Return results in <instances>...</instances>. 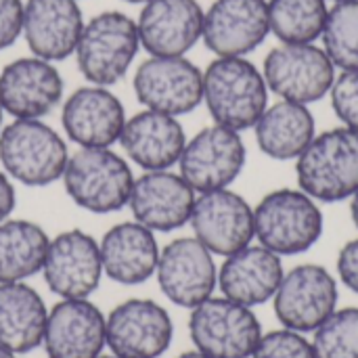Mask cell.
<instances>
[{
    "label": "cell",
    "instance_id": "29",
    "mask_svg": "<svg viewBox=\"0 0 358 358\" xmlns=\"http://www.w3.org/2000/svg\"><path fill=\"white\" fill-rule=\"evenodd\" d=\"M327 0H268V23L283 44H313L327 21Z\"/></svg>",
    "mask_w": 358,
    "mask_h": 358
},
{
    "label": "cell",
    "instance_id": "3",
    "mask_svg": "<svg viewBox=\"0 0 358 358\" xmlns=\"http://www.w3.org/2000/svg\"><path fill=\"white\" fill-rule=\"evenodd\" d=\"M298 185L317 201L336 203L358 191V130L334 128L317 134L296 159Z\"/></svg>",
    "mask_w": 358,
    "mask_h": 358
},
{
    "label": "cell",
    "instance_id": "8",
    "mask_svg": "<svg viewBox=\"0 0 358 358\" xmlns=\"http://www.w3.org/2000/svg\"><path fill=\"white\" fill-rule=\"evenodd\" d=\"M268 90L283 101L310 105L329 94L336 82V65L327 52L313 44H279L262 65Z\"/></svg>",
    "mask_w": 358,
    "mask_h": 358
},
{
    "label": "cell",
    "instance_id": "13",
    "mask_svg": "<svg viewBox=\"0 0 358 358\" xmlns=\"http://www.w3.org/2000/svg\"><path fill=\"white\" fill-rule=\"evenodd\" d=\"M191 227L195 239L201 241L212 254L231 256L252 243L254 210L250 203L231 189H216L197 193Z\"/></svg>",
    "mask_w": 358,
    "mask_h": 358
},
{
    "label": "cell",
    "instance_id": "12",
    "mask_svg": "<svg viewBox=\"0 0 358 358\" xmlns=\"http://www.w3.org/2000/svg\"><path fill=\"white\" fill-rule=\"evenodd\" d=\"M338 306V285L319 264H300L283 275L275 294V315L287 329L306 334L325 323Z\"/></svg>",
    "mask_w": 358,
    "mask_h": 358
},
{
    "label": "cell",
    "instance_id": "10",
    "mask_svg": "<svg viewBox=\"0 0 358 358\" xmlns=\"http://www.w3.org/2000/svg\"><path fill=\"white\" fill-rule=\"evenodd\" d=\"M245 166V145L237 130L220 124L199 130L187 141L178 159L180 176L195 193L229 189Z\"/></svg>",
    "mask_w": 358,
    "mask_h": 358
},
{
    "label": "cell",
    "instance_id": "42",
    "mask_svg": "<svg viewBox=\"0 0 358 358\" xmlns=\"http://www.w3.org/2000/svg\"><path fill=\"white\" fill-rule=\"evenodd\" d=\"M99 358H120V357H115V355H113V357H99Z\"/></svg>",
    "mask_w": 358,
    "mask_h": 358
},
{
    "label": "cell",
    "instance_id": "11",
    "mask_svg": "<svg viewBox=\"0 0 358 358\" xmlns=\"http://www.w3.org/2000/svg\"><path fill=\"white\" fill-rule=\"evenodd\" d=\"M164 296L182 308H195L208 298L218 283L214 254L195 237H178L162 252L155 268Z\"/></svg>",
    "mask_w": 358,
    "mask_h": 358
},
{
    "label": "cell",
    "instance_id": "38",
    "mask_svg": "<svg viewBox=\"0 0 358 358\" xmlns=\"http://www.w3.org/2000/svg\"><path fill=\"white\" fill-rule=\"evenodd\" d=\"M0 358H17V355H15L13 350H8L6 346L0 344Z\"/></svg>",
    "mask_w": 358,
    "mask_h": 358
},
{
    "label": "cell",
    "instance_id": "16",
    "mask_svg": "<svg viewBox=\"0 0 358 358\" xmlns=\"http://www.w3.org/2000/svg\"><path fill=\"white\" fill-rule=\"evenodd\" d=\"M63 99V78L55 63L36 55L10 61L0 71V103L15 120H42Z\"/></svg>",
    "mask_w": 358,
    "mask_h": 358
},
{
    "label": "cell",
    "instance_id": "1",
    "mask_svg": "<svg viewBox=\"0 0 358 358\" xmlns=\"http://www.w3.org/2000/svg\"><path fill=\"white\" fill-rule=\"evenodd\" d=\"M203 103L216 124L241 132L268 107V86L245 57H216L203 71Z\"/></svg>",
    "mask_w": 358,
    "mask_h": 358
},
{
    "label": "cell",
    "instance_id": "7",
    "mask_svg": "<svg viewBox=\"0 0 358 358\" xmlns=\"http://www.w3.org/2000/svg\"><path fill=\"white\" fill-rule=\"evenodd\" d=\"M189 334L206 357L252 358L262 340V325L250 306L229 298H208L193 308Z\"/></svg>",
    "mask_w": 358,
    "mask_h": 358
},
{
    "label": "cell",
    "instance_id": "27",
    "mask_svg": "<svg viewBox=\"0 0 358 358\" xmlns=\"http://www.w3.org/2000/svg\"><path fill=\"white\" fill-rule=\"evenodd\" d=\"M256 143L264 155L279 162L298 159L315 134V115L306 105L279 101L264 109L254 126Z\"/></svg>",
    "mask_w": 358,
    "mask_h": 358
},
{
    "label": "cell",
    "instance_id": "6",
    "mask_svg": "<svg viewBox=\"0 0 358 358\" xmlns=\"http://www.w3.org/2000/svg\"><path fill=\"white\" fill-rule=\"evenodd\" d=\"M254 235L277 256L304 254L323 235V212L302 189H277L256 206Z\"/></svg>",
    "mask_w": 358,
    "mask_h": 358
},
{
    "label": "cell",
    "instance_id": "20",
    "mask_svg": "<svg viewBox=\"0 0 358 358\" xmlns=\"http://www.w3.org/2000/svg\"><path fill=\"white\" fill-rule=\"evenodd\" d=\"M61 124L78 147H111L126 124L122 101L107 86H82L61 107Z\"/></svg>",
    "mask_w": 358,
    "mask_h": 358
},
{
    "label": "cell",
    "instance_id": "37",
    "mask_svg": "<svg viewBox=\"0 0 358 358\" xmlns=\"http://www.w3.org/2000/svg\"><path fill=\"white\" fill-rule=\"evenodd\" d=\"M350 216H352V222L358 229V191L350 197Z\"/></svg>",
    "mask_w": 358,
    "mask_h": 358
},
{
    "label": "cell",
    "instance_id": "5",
    "mask_svg": "<svg viewBox=\"0 0 358 358\" xmlns=\"http://www.w3.org/2000/svg\"><path fill=\"white\" fill-rule=\"evenodd\" d=\"M67 159L63 136L42 120H13L0 130L2 170L25 187L61 180Z\"/></svg>",
    "mask_w": 358,
    "mask_h": 358
},
{
    "label": "cell",
    "instance_id": "15",
    "mask_svg": "<svg viewBox=\"0 0 358 358\" xmlns=\"http://www.w3.org/2000/svg\"><path fill=\"white\" fill-rule=\"evenodd\" d=\"M42 273L48 289L59 298H88L103 277L101 245L80 229L59 233L50 239Z\"/></svg>",
    "mask_w": 358,
    "mask_h": 358
},
{
    "label": "cell",
    "instance_id": "39",
    "mask_svg": "<svg viewBox=\"0 0 358 358\" xmlns=\"http://www.w3.org/2000/svg\"><path fill=\"white\" fill-rule=\"evenodd\" d=\"M178 358H210V357H206V355H201L199 350H195V352H185V355H180Z\"/></svg>",
    "mask_w": 358,
    "mask_h": 358
},
{
    "label": "cell",
    "instance_id": "28",
    "mask_svg": "<svg viewBox=\"0 0 358 358\" xmlns=\"http://www.w3.org/2000/svg\"><path fill=\"white\" fill-rule=\"evenodd\" d=\"M50 239L29 220L0 222V283H17L42 271Z\"/></svg>",
    "mask_w": 358,
    "mask_h": 358
},
{
    "label": "cell",
    "instance_id": "36",
    "mask_svg": "<svg viewBox=\"0 0 358 358\" xmlns=\"http://www.w3.org/2000/svg\"><path fill=\"white\" fill-rule=\"evenodd\" d=\"M17 206V193L13 178L6 172H0V222H4Z\"/></svg>",
    "mask_w": 358,
    "mask_h": 358
},
{
    "label": "cell",
    "instance_id": "24",
    "mask_svg": "<svg viewBox=\"0 0 358 358\" xmlns=\"http://www.w3.org/2000/svg\"><path fill=\"white\" fill-rule=\"evenodd\" d=\"M283 275L281 258L275 252L264 245H248L227 256L218 271V285L224 298L252 308L275 298Z\"/></svg>",
    "mask_w": 358,
    "mask_h": 358
},
{
    "label": "cell",
    "instance_id": "9",
    "mask_svg": "<svg viewBox=\"0 0 358 358\" xmlns=\"http://www.w3.org/2000/svg\"><path fill=\"white\" fill-rule=\"evenodd\" d=\"M134 94L145 109L168 115L195 111L203 101V71L187 57H149L134 71Z\"/></svg>",
    "mask_w": 358,
    "mask_h": 358
},
{
    "label": "cell",
    "instance_id": "43",
    "mask_svg": "<svg viewBox=\"0 0 358 358\" xmlns=\"http://www.w3.org/2000/svg\"><path fill=\"white\" fill-rule=\"evenodd\" d=\"M331 2H342V0H331Z\"/></svg>",
    "mask_w": 358,
    "mask_h": 358
},
{
    "label": "cell",
    "instance_id": "18",
    "mask_svg": "<svg viewBox=\"0 0 358 358\" xmlns=\"http://www.w3.org/2000/svg\"><path fill=\"white\" fill-rule=\"evenodd\" d=\"M195 199L197 193L180 174L153 170L134 178L128 206L143 227L153 233H170L191 220Z\"/></svg>",
    "mask_w": 358,
    "mask_h": 358
},
{
    "label": "cell",
    "instance_id": "41",
    "mask_svg": "<svg viewBox=\"0 0 358 358\" xmlns=\"http://www.w3.org/2000/svg\"><path fill=\"white\" fill-rule=\"evenodd\" d=\"M124 2H132V4H145V2H149V0H124Z\"/></svg>",
    "mask_w": 358,
    "mask_h": 358
},
{
    "label": "cell",
    "instance_id": "21",
    "mask_svg": "<svg viewBox=\"0 0 358 358\" xmlns=\"http://www.w3.org/2000/svg\"><path fill=\"white\" fill-rule=\"evenodd\" d=\"M107 317L88 298L55 304L46 319L44 348L48 358H99L107 346Z\"/></svg>",
    "mask_w": 358,
    "mask_h": 358
},
{
    "label": "cell",
    "instance_id": "32",
    "mask_svg": "<svg viewBox=\"0 0 358 358\" xmlns=\"http://www.w3.org/2000/svg\"><path fill=\"white\" fill-rule=\"evenodd\" d=\"M252 358H317V355L300 331L283 327L262 336Z\"/></svg>",
    "mask_w": 358,
    "mask_h": 358
},
{
    "label": "cell",
    "instance_id": "34",
    "mask_svg": "<svg viewBox=\"0 0 358 358\" xmlns=\"http://www.w3.org/2000/svg\"><path fill=\"white\" fill-rule=\"evenodd\" d=\"M23 34V0H0V50L13 46Z\"/></svg>",
    "mask_w": 358,
    "mask_h": 358
},
{
    "label": "cell",
    "instance_id": "33",
    "mask_svg": "<svg viewBox=\"0 0 358 358\" xmlns=\"http://www.w3.org/2000/svg\"><path fill=\"white\" fill-rule=\"evenodd\" d=\"M331 107L346 128L358 130V69L342 71L329 90Z\"/></svg>",
    "mask_w": 358,
    "mask_h": 358
},
{
    "label": "cell",
    "instance_id": "35",
    "mask_svg": "<svg viewBox=\"0 0 358 358\" xmlns=\"http://www.w3.org/2000/svg\"><path fill=\"white\" fill-rule=\"evenodd\" d=\"M338 273L342 283L358 296V239L348 241L338 256Z\"/></svg>",
    "mask_w": 358,
    "mask_h": 358
},
{
    "label": "cell",
    "instance_id": "2",
    "mask_svg": "<svg viewBox=\"0 0 358 358\" xmlns=\"http://www.w3.org/2000/svg\"><path fill=\"white\" fill-rule=\"evenodd\" d=\"M61 180L78 208L111 214L128 206L134 174L128 159L111 147H80L69 155Z\"/></svg>",
    "mask_w": 358,
    "mask_h": 358
},
{
    "label": "cell",
    "instance_id": "31",
    "mask_svg": "<svg viewBox=\"0 0 358 358\" xmlns=\"http://www.w3.org/2000/svg\"><path fill=\"white\" fill-rule=\"evenodd\" d=\"M313 348L317 358H358V308L334 310L315 329Z\"/></svg>",
    "mask_w": 358,
    "mask_h": 358
},
{
    "label": "cell",
    "instance_id": "23",
    "mask_svg": "<svg viewBox=\"0 0 358 358\" xmlns=\"http://www.w3.org/2000/svg\"><path fill=\"white\" fill-rule=\"evenodd\" d=\"M117 143L132 164L145 172H153L170 170L178 164L187 145V134L178 117L145 109L126 117Z\"/></svg>",
    "mask_w": 358,
    "mask_h": 358
},
{
    "label": "cell",
    "instance_id": "25",
    "mask_svg": "<svg viewBox=\"0 0 358 358\" xmlns=\"http://www.w3.org/2000/svg\"><path fill=\"white\" fill-rule=\"evenodd\" d=\"M103 273L120 285H141L155 275L159 248L151 229L141 222H120L101 239Z\"/></svg>",
    "mask_w": 358,
    "mask_h": 358
},
{
    "label": "cell",
    "instance_id": "14",
    "mask_svg": "<svg viewBox=\"0 0 358 358\" xmlns=\"http://www.w3.org/2000/svg\"><path fill=\"white\" fill-rule=\"evenodd\" d=\"M107 346L120 358H159L172 344L174 325L164 306L153 300H126L105 323Z\"/></svg>",
    "mask_w": 358,
    "mask_h": 358
},
{
    "label": "cell",
    "instance_id": "19",
    "mask_svg": "<svg viewBox=\"0 0 358 358\" xmlns=\"http://www.w3.org/2000/svg\"><path fill=\"white\" fill-rule=\"evenodd\" d=\"M197 0H149L136 19L141 46L153 57H185L203 34Z\"/></svg>",
    "mask_w": 358,
    "mask_h": 358
},
{
    "label": "cell",
    "instance_id": "22",
    "mask_svg": "<svg viewBox=\"0 0 358 358\" xmlns=\"http://www.w3.org/2000/svg\"><path fill=\"white\" fill-rule=\"evenodd\" d=\"M84 29L78 0H27L23 2V38L31 55L50 63L76 52Z\"/></svg>",
    "mask_w": 358,
    "mask_h": 358
},
{
    "label": "cell",
    "instance_id": "4",
    "mask_svg": "<svg viewBox=\"0 0 358 358\" xmlns=\"http://www.w3.org/2000/svg\"><path fill=\"white\" fill-rule=\"evenodd\" d=\"M138 50L136 21L122 10H103L84 23L73 55L90 84L109 88L128 73Z\"/></svg>",
    "mask_w": 358,
    "mask_h": 358
},
{
    "label": "cell",
    "instance_id": "30",
    "mask_svg": "<svg viewBox=\"0 0 358 358\" xmlns=\"http://www.w3.org/2000/svg\"><path fill=\"white\" fill-rule=\"evenodd\" d=\"M321 40L336 67L344 71L358 69V0L334 2Z\"/></svg>",
    "mask_w": 358,
    "mask_h": 358
},
{
    "label": "cell",
    "instance_id": "17",
    "mask_svg": "<svg viewBox=\"0 0 358 358\" xmlns=\"http://www.w3.org/2000/svg\"><path fill=\"white\" fill-rule=\"evenodd\" d=\"M271 34L268 0H214L201 40L216 57H245Z\"/></svg>",
    "mask_w": 358,
    "mask_h": 358
},
{
    "label": "cell",
    "instance_id": "40",
    "mask_svg": "<svg viewBox=\"0 0 358 358\" xmlns=\"http://www.w3.org/2000/svg\"><path fill=\"white\" fill-rule=\"evenodd\" d=\"M2 122H4V107H2V103H0V130H2V126H4Z\"/></svg>",
    "mask_w": 358,
    "mask_h": 358
},
{
    "label": "cell",
    "instance_id": "26",
    "mask_svg": "<svg viewBox=\"0 0 358 358\" xmlns=\"http://www.w3.org/2000/svg\"><path fill=\"white\" fill-rule=\"evenodd\" d=\"M48 310L40 294L25 285L0 283V344L15 355L38 348L44 340Z\"/></svg>",
    "mask_w": 358,
    "mask_h": 358
}]
</instances>
